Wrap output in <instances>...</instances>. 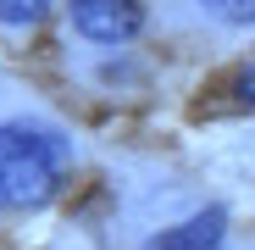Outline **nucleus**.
Instances as JSON below:
<instances>
[{
    "mask_svg": "<svg viewBox=\"0 0 255 250\" xmlns=\"http://www.w3.org/2000/svg\"><path fill=\"white\" fill-rule=\"evenodd\" d=\"M222 239H228V212H222V206H211V212H194L189 223L155 234L144 250H222Z\"/></svg>",
    "mask_w": 255,
    "mask_h": 250,
    "instance_id": "3",
    "label": "nucleus"
},
{
    "mask_svg": "<svg viewBox=\"0 0 255 250\" xmlns=\"http://www.w3.org/2000/svg\"><path fill=\"white\" fill-rule=\"evenodd\" d=\"M200 6L217 22H228V28H250L255 22V0H200Z\"/></svg>",
    "mask_w": 255,
    "mask_h": 250,
    "instance_id": "4",
    "label": "nucleus"
},
{
    "mask_svg": "<svg viewBox=\"0 0 255 250\" xmlns=\"http://www.w3.org/2000/svg\"><path fill=\"white\" fill-rule=\"evenodd\" d=\"M233 95H239V106H255V61H250V67H239V78H233Z\"/></svg>",
    "mask_w": 255,
    "mask_h": 250,
    "instance_id": "6",
    "label": "nucleus"
},
{
    "mask_svg": "<svg viewBox=\"0 0 255 250\" xmlns=\"http://www.w3.org/2000/svg\"><path fill=\"white\" fill-rule=\"evenodd\" d=\"M67 17L89 45H128L144 28V0H67Z\"/></svg>",
    "mask_w": 255,
    "mask_h": 250,
    "instance_id": "2",
    "label": "nucleus"
},
{
    "mask_svg": "<svg viewBox=\"0 0 255 250\" xmlns=\"http://www.w3.org/2000/svg\"><path fill=\"white\" fill-rule=\"evenodd\" d=\"M50 11V0H0V22L6 28H28Z\"/></svg>",
    "mask_w": 255,
    "mask_h": 250,
    "instance_id": "5",
    "label": "nucleus"
},
{
    "mask_svg": "<svg viewBox=\"0 0 255 250\" xmlns=\"http://www.w3.org/2000/svg\"><path fill=\"white\" fill-rule=\"evenodd\" d=\"M72 139L50 122H0V212H39L61 195Z\"/></svg>",
    "mask_w": 255,
    "mask_h": 250,
    "instance_id": "1",
    "label": "nucleus"
}]
</instances>
